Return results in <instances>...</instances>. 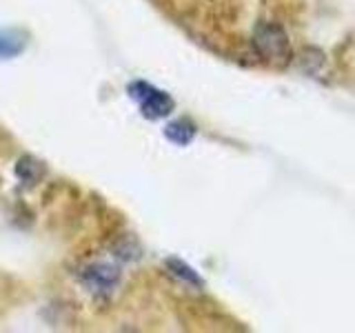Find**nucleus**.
Instances as JSON below:
<instances>
[{
	"instance_id": "1",
	"label": "nucleus",
	"mask_w": 355,
	"mask_h": 333,
	"mask_svg": "<svg viewBox=\"0 0 355 333\" xmlns=\"http://www.w3.org/2000/svg\"><path fill=\"white\" fill-rule=\"evenodd\" d=\"M253 47L264 60H269L273 65H286L293 58L288 33L277 22H262V25L255 27Z\"/></svg>"
},
{
	"instance_id": "2",
	"label": "nucleus",
	"mask_w": 355,
	"mask_h": 333,
	"mask_svg": "<svg viewBox=\"0 0 355 333\" xmlns=\"http://www.w3.org/2000/svg\"><path fill=\"white\" fill-rule=\"evenodd\" d=\"M129 94L140 100V109H142V114L155 120V118H164V116H169L171 111H173V100L169 98V94H164L160 92V89H155L151 87L149 83H131L129 85Z\"/></svg>"
},
{
	"instance_id": "3",
	"label": "nucleus",
	"mask_w": 355,
	"mask_h": 333,
	"mask_svg": "<svg viewBox=\"0 0 355 333\" xmlns=\"http://www.w3.org/2000/svg\"><path fill=\"white\" fill-rule=\"evenodd\" d=\"M80 280L92 293L107 296L118 287L120 271H118V266L109 262H92L80 271Z\"/></svg>"
},
{
	"instance_id": "4",
	"label": "nucleus",
	"mask_w": 355,
	"mask_h": 333,
	"mask_svg": "<svg viewBox=\"0 0 355 333\" xmlns=\"http://www.w3.org/2000/svg\"><path fill=\"white\" fill-rule=\"evenodd\" d=\"M27 47V38L14 29H0V60L16 58Z\"/></svg>"
},
{
	"instance_id": "5",
	"label": "nucleus",
	"mask_w": 355,
	"mask_h": 333,
	"mask_svg": "<svg viewBox=\"0 0 355 333\" xmlns=\"http://www.w3.org/2000/svg\"><path fill=\"white\" fill-rule=\"evenodd\" d=\"M164 136L169 138L173 144H180V147H184V144H189L193 140L196 127L189 120H175V122H171V125H166Z\"/></svg>"
},
{
	"instance_id": "6",
	"label": "nucleus",
	"mask_w": 355,
	"mask_h": 333,
	"mask_svg": "<svg viewBox=\"0 0 355 333\" xmlns=\"http://www.w3.org/2000/svg\"><path fill=\"white\" fill-rule=\"evenodd\" d=\"M40 173H42V166H40V162L38 160H33V158H29V155H25L18 164H16V176L20 178L22 182L25 185H33L40 178Z\"/></svg>"
},
{
	"instance_id": "7",
	"label": "nucleus",
	"mask_w": 355,
	"mask_h": 333,
	"mask_svg": "<svg viewBox=\"0 0 355 333\" xmlns=\"http://www.w3.org/2000/svg\"><path fill=\"white\" fill-rule=\"evenodd\" d=\"M166 266H169L171 273H173L175 278H180L182 282L193 284V287H202V280H200V278H198V273H196L189 264H184L182 260L169 258V260H166Z\"/></svg>"
}]
</instances>
